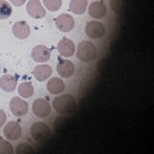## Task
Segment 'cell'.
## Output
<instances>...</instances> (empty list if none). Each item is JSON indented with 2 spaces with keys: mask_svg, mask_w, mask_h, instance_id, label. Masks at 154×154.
<instances>
[{
  "mask_svg": "<svg viewBox=\"0 0 154 154\" xmlns=\"http://www.w3.org/2000/svg\"><path fill=\"white\" fill-rule=\"evenodd\" d=\"M30 134L32 138L37 142H45L50 135V129L45 123L35 122L30 128Z\"/></svg>",
  "mask_w": 154,
  "mask_h": 154,
  "instance_id": "3",
  "label": "cell"
},
{
  "mask_svg": "<svg viewBox=\"0 0 154 154\" xmlns=\"http://www.w3.org/2000/svg\"><path fill=\"white\" fill-rule=\"evenodd\" d=\"M43 4L48 11L56 12L62 6V0H43Z\"/></svg>",
  "mask_w": 154,
  "mask_h": 154,
  "instance_id": "22",
  "label": "cell"
},
{
  "mask_svg": "<svg viewBox=\"0 0 154 154\" xmlns=\"http://www.w3.org/2000/svg\"><path fill=\"white\" fill-rule=\"evenodd\" d=\"M32 110H33V113L35 114L38 118L45 119L49 116L51 112V107H50V104L48 103V101L42 98H38L34 101V103L32 105Z\"/></svg>",
  "mask_w": 154,
  "mask_h": 154,
  "instance_id": "6",
  "label": "cell"
},
{
  "mask_svg": "<svg viewBox=\"0 0 154 154\" xmlns=\"http://www.w3.org/2000/svg\"><path fill=\"white\" fill-rule=\"evenodd\" d=\"M58 51L64 57H71L74 54L75 51V45L74 42L69 40V38H64L62 41L58 43Z\"/></svg>",
  "mask_w": 154,
  "mask_h": 154,
  "instance_id": "14",
  "label": "cell"
},
{
  "mask_svg": "<svg viewBox=\"0 0 154 154\" xmlns=\"http://www.w3.org/2000/svg\"><path fill=\"white\" fill-rule=\"evenodd\" d=\"M107 14V8H106L103 1H94L89 7V14L94 19L103 18Z\"/></svg>",
  "mask_w": 154,
  "mask_h": 154,
  "instance_id": "11",
  "label": "cell"
},
{
  "mask_svg": "<svg viewBox=\"0 0 154 154\" xmlns=\"http://www.w3.org/2000/svg\"><path fill=\"white\" fill-rule=\"evenodd\" d=\"M51 55L50 49L45 45H37L32 50V58L35 62L45 63L49 60Z\"/></svg>",
  "mask_w": 154,
  "mask_h": 154,
  "instance_id": "10",
  "label": "cell"
},
{
  "mask_svg": "<svg viewBox=\"0 0 154 154\" xmlns=\"http://www.w3.org/2000/svg\"><path fill=\"white\" fill-rule=\"evenodd\" d=\"M13 8L9 2L5 0H0V19H6L11 17Z\"/></svg>",
  "mask_w": 154,
  "mask_h": 154,
  "instance_id": "20",
  "label": "cell"
},
{
  "mask_svg": "<svg viewBox=\"0 0 154 154\" xmlns=\"http://www.w3.org/2000/svg\"><path fill=\"white\" fill-rule=\"evenodd\" d=\"M0 70H1V66H0Z\"/></svg>",
  "mask_w": 154,
  "mask_h": 154,
  "instance_id": "27",
  "label": "cell"
},
{
  "mask_svg": "<svg viewBox=\"0 0 154 154\" xmlns=\"http://www.w3.org/2000/svg\"><path fill=\"white\" fill-rule=\"evenodd\" d=\"M75 66L73 63L69 60H62L57 65V72L61 77L69 78L74 74Z\"/></svg>",
  "mask_w": 154,
  "mask_h": 154,
  "instance_id": "12",
  "label": "cell"
},
{
  "mask_svg": "<svg viewBox=\"0 0 154 154\" xmlns=\"http://www.w3.org/2000/svg\"><path fill=\"white\" fill-rule=\"evenodd\" d=\"M18 94L23 98H29L34 94V88L30 82H23L18 86Z\"/></svg>",
  "mask_w": 154,
  "mask_h": 154,
  "instance_id": "19",
  "label": "cell"
},
{
  "mask_svg": "<svg viewBox=\"0 0 154 154\" xmlns=\"http://www.w3.org/2000/svg\"><path fill=\"white\" fill-rule=\"evenodd\" d=\"M9 1L11 2L14 6L19 7V6H22V5L26 2V0H9Z\"/></svg>",
  "mask_w": 154,
  "mask_h": 154,
  "instance_id": "26",
  "label": "cell"
},
{
  "mask_svg": "<svg viewBox=\"0 0 154 154\" xmlns=\"http://www.w3.org/2000/svg\"><path fill=\"white\" fill-rule=\"evenodd\" d=\"M46 88L50 94H59L65 90V83L60 78H51L47 82Z\"/></svg>",
  "mask_w": 154,
  "mask_h": 154,
  "instance_id": "17",
  "label": "cell"
},
{
  "mask_svg": "<svg viewBox=\"0 0 154 154\" xmlns=\"http://www.w3.org/2000/svg\"><path fill=\"white\" fill-rule=\"evenodd\" d=\"M126 0H110V7L112 11L118 14H122L125 9Z\"/></svg>",
  "mask_w": 154,
  "mask_h": 154,
  "instance_id": "21",
  "label": "cell"
},
{
  "mask_svg": "<svg viewBox=\"0 0 154 154\" xmlns=\"http://www.w3.org/2000/svg\"><path fill=\"white\" fill-rule=\"evenodd\" d=\"M85 31L87 36L90 37L91 38H102L105 35V27L101 22L96 21V20H91L89 21L86 24Z\"/></svg>",
  "mask_w": 154,
  "mask_h": 154,
  "instance_id": "4",
  "label": "cell"
},
{
  "mask_svg": "<svg viewBox=\"0 0 154 154\" xmlns=\"http://www.w3.org/2000/svg\"><path fill=\"white\" fill-rule=\"evenodd\" d=\"M57 28L62 32H69L74 28V19L67 14H62L55 19Z\"/></svg>",
  "mask_w": 154,
  "mask_h": 154,
  "instance_id": "9",
  "label": "cell"
},
{
  "mask_svg": "<svg viewBox=\"0 0 154 154\" xmlns=\"http://www.w3.org/2000/svg\"><path fill=\"white\" fill-rule=\"evenodd\" d=\"M10 110L17 117H23L28 113V103L25 100L14 96L10 101Z\"/></svg>",
  "mask_w": 154,
  "mask_h": 154,
  "instance_id": "5",
  "label": "cell"
},
{
  "mask_svg": "<svg viewBox=\"0 0 154 154\" xmlns=\"http://www.w3.org/2000/svg\"><path fill=\"white\" fill-rule=\"evenodd\" d=\"M4 136L10 141H17L22 135L21 126L16 122H10L5 125L3 130Z\"/></svg>",
  "mask_w": 154,
  "mask_h": 154,
  "instance_id": "7",
  "label": "cell"
},
{
  "mask_svg": "<svg viewBox=\"0 0 154 154\" xmlns=\"http://www.w3.org/2000/svg\"><path fill=\"white\" fill-rule=\"evenodd\" d=\"M34 149L32 148V146L30 144L28 143H20L18 144L17 146V149H16V152L17 154H24V153H30V152H33Z\"/></svg>",
  "mask_w": 154,
  "mask_h": 154,
  "instance_id": "24",
  "label": "cell"
},
{
  "mask_svg": "<svg viewBox=\"0 0 154 154\" xmlns=\"http://www.w3.org/2000/svg\"><path fill=\"white\" fill-rule=\"evenodd\" d=\"M96 55H97V50H96L93 42L85 41L78 45V47H77V57L82 62L90 63L95 59Z\"/></svg>",
  "mask_w": 154,
  "mask_h": 154,
  "instance_id": "2",
  "label": "cell"
},
{
  "mask_svg": "<svg viewBox=\"0 0 154 154\" xmlns=\"http://www.w3.org/2000/svg\"><path fill=\"white\" fill-rule=\"evenodd\" d=\"M87 5V0H71L69 3V11L76 14H82L86 12Z\"/></svg>",
  "mask_w": 154,
  "mask_h": 154,
  "instance_id": "18",
  "label": "cell"
},
{
  "mask_svg": "<svg viewBox=\"0 0 154 154\" xmlns=\"http://www.w3.org/2000/svg\"><path fill=\"white\" fill-rule=\"evenodd\" d=\"M34 76L38 81H45L48 77H50L52 73V69L51 66L47 65H38L35 67L34 69Z\"/></svg>",
  "mask_w": 154,
  "mask_h": 154,
  "instance_id": "16",
  "label": "cell"
},
{
  "mask_svg": "<svg viewBox=\"0 0 154 154\" xmlns=\"http://www.w3.org/2000/svg\"><path fill=\"white\" fill-rule=\"evenodd\" d=\"M12 31H13L14 36L17 38H20V40H24V38H28L31 32L30 26H29L28 23L25 21L16 22L13 25Z\"/></svg>",
  "mask_w": 154,
  "mask_h": 154,
  "instance_id": "13",
  "label": "cell"
},
{
  "mask_svg": "<svg viewBox=\"0 0 154 154\" xmlns=\"http://www.w3.org/2000/svg\"><path fill=\"white\" fill-rule=\"evenodd\" d=\"M26 10L29 16L33 18L40 19L45 17L46 14L45 10L42 7L40 0H30L26 6Z\"/></svg>",
  "mask_w": 154,
  "mask_h": 154,
  "instance_id": "8",
  "label": "cell"
},
{
  "mask_svg": "<svg viewBox=\"0 0 154 154\" xmlns=\"http://www.w3.org/2000/svg\"><path fill=\"white\" fill-rule=\"evenodd\" d=\"M17 79L14 75L6 74L3 75L0 78V88L4 91H7V93L14 91L17 88Z\"/></svg>",
  "mask_w": 154,
  "mask_h": 154,
  "instance_id": "15",
  "label": "cell"
},
{
  "mask_svg": "<svg viewBox=\"0 0 154 154\" xmlns=\"http://www.w3.org/2000/svg\"><path fill=\"white\" fill-rule=\"evenodd\" d=\"M14 148L10 142L6 140H0V154H13Z\"/></svg>",
  "mask_w": 154,
  "mask_h": 154,
  "instance_id": "23",
  "label": "cell"
},
{
  "mask_svg": "<svg viewBox=\"0 0 154 154\" xmlns=\"http://www.w3.org/2000/svg\"><path fill=\"white\" fill-rule=\"evenodd\" d=\"M53 108L60 115L66 116L73 113L76 109V101L70 94H62L53 99Z\"/></svg>",
  "mask_w": 154,
  "mask_h": 154,
  "instance_id": "1",
  "label": "cell"
},
{
  "mask_svg": "<svg viewBox=\"0 0 154 154\" xmlns=\"http://www.w3.org/2000/svg\"><path fill=\"white\" fill-rule=\"evenodd\" d=\"M6 119H7L6 113H5L3 110L0 109V127H2L3 125L5 124V122H6Z\"/></svg>",
  "mask_w": 154,
  "mask_h": 154,
  "instance_id": "25",
  "label": "cell"
}]
</instances>
